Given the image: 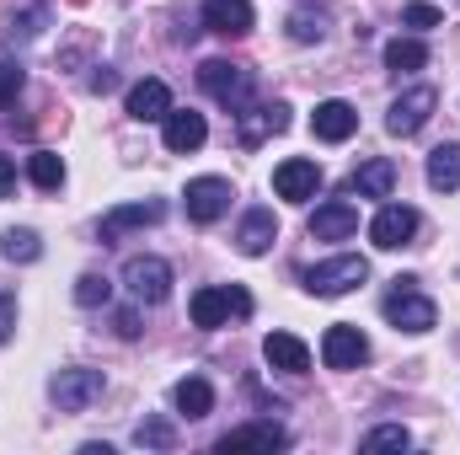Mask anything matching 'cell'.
Returning <instances> with one entry per match:
<instances>
[{"label": "cell", "mask_w": 460, "mask_h": 455, "mask_svg": "<svg viewBox=\"0 0 460 455\" xmlns=\"http://www.w3.org/2000/svg\"><path fill=\"white\" fill-rule=\"evenodd\" d=\"M429 183H434L439 193H456L460 188V145H439V150L429 156Z\"/></svg>", "instance_id": "cb8c5ba5"}, {"label": "cell", "mask_w": 460, "mask_h": 455, "mask_svg": "<svg viewBox=\"0 0 460 455\" xmlns=\"http://www.w3.org/2000/svg\"><path fill=\"white\" fill-rule=\"evenodd\" d=\"M262 359L273 370H284V375H305L311 370V348L295 338V333H268L262 338Z\"/></svg>", "instance_id": "e0dca14e"}, {"label": "cell", "mask_w": 460, "mask_h": 455, "mask_svg": "<svg viewBox=\"0 0 460 455\" xmlns=\"http://www.w3.org/2000/svg\"><path fill=\"white\" fill-rule=\"evenodd\" d=\"M434 108H439V92H434V86H412V92H402V97L391 103V113H385V129L407 139V134H418V129L434 118Z\"/></svg>", "instance_id": "ba28073f"}, {"label": "cell", "mask_w": 460, "mask_h": 455, "mask_svg": "<svg viewBox=\"0 0 460 455\" xmlns=\"http://www.w3.org/2000/svg\"><path fill=\"white\" fill-rule=\"evenodd\" d=\"M27 177H32L43 193H54V188H65V161H59L54 150H32V156H27Z\"/></svg>", "instance_id": "484cf974"}, {"label": "cell", "mask_w": 460, "mask_h": 455, "mask_svg": "<svg viewBox=\"0 0 460 455\" xmlns=\"http://www.w3.org/2000/svg\"><path fill=\"white\" fill-rule=\"evenodd\" d=\"M54 402H59V413H86L102 391H108V380H102V370H86V364H75V370H59L54 375Z\"/></svg>", "instance_id": "8992f818"}, {"label": "cell", "mask_w": 460, "mask_h": 455, "mask_svg": "<svg viewBox=\"0 0 460 455\" xmlns=\"http://www.w3.org/2000/svg\"><path fill=\"white\" fill-rule=\"evenodd\" d=\"M423 65H429V49H423L418 38H396V43H385V70L407 76V70H423Z\"/></svg>", "instance_id": "d4e9b609"}, {"label": "cell", "mask_w": 460, "mask_h": 455, "mask_svg": "<svg viewBox=\"0 0 460 455\" xmlns=\"http://www.w3.org/2000/svg\"><path fill=\"white\" fill-rule=\"evenodd\" d=\"M353 129H358V108H353V103H343V97L316 103V113H311V134H316V139L343 145V139H353Z\"/></svg>", "instance_id": "4fadbf2b"}, {"label": "cell", "mask_w": 460, "mask_h": 455, "mask_svg": "<svg viewBox=\"0 0 460 455\" xmlns=\"http://www.w3.org/2000/svg\"><path fill=\"white\" fill-rule=\"evenodd\" d=\"M402 22H407V27H418V32H429V27H439L445 16H439L434 5H407V11H402Z\"/></svg>", "instance_id": "836d02e7"}, {"label": "cell", "mask_w": 460, "mask_h": 455, "mask_svg": "<svg viewBox=\"0 0 460 455\" xmlns=\"http://www.w3.org/2000/svg\"><path fill=\"white\" fill-rule=\"evenodd\" d=\"M22 81H27V76H22V65H11V59H0V108L22 97Z\"/></svg>", "instance_id": "d6a6232c"}, {"label": "cell", "mask_w": 460, "mask_h": 455, "mask_svg": "<svg viewBox=\"0 0 460 455\" xmlns=\"http://www.w3.org/2000/svg\"><path fill=\"white\" fill-rule=\"evenodd\" d=\"M246 445H257V451H284L289 434H284L279 424H241V429H230L226 440H220V451H246Z\"/></svg>", "instance_id": "44dd1931"}, {"label": "cell", "mask_w": 460, "mask_h": 455, "mask_svg": "<svg viewBox=\"0 0 460 455\" xmlns=\"http://www.w3.org/2000/svg\"><path fill=\"white\" fill-rule=\"evenodd\" d=\"M38 27H43V11L32 5V11H22V16H11L5 43H11V49H16V43H32V38H38Z\"/></svg>", "instance_id": "4dcf8cb0"}, {"label": "cell", "mask_w": 460, "mask_h": 455, "mask_svg": "<svg viewBox=\"0 0 460 455\" xmlns=\"http://www.w3.org/2000/svg\"><path fill=\"white\" fill-rule=\"evenodd\" d=\"M322 32H327V11H311V5H305V11L289 16V38H295V43H316Z\"/></svg>", "instance_id": "f546056e"}, {"label": "cell", "mask_w": 460, "mask_h": 455, "mask_svg": "<svg viewBox=\"0 0 460 455\" xmlns=\"http://www.w3.org/2000/svg\"><path fill=\"white\" fill-rule=\"evenodd\" d=\"M273 241H279V220H273V210H246V220H241V230H235V246H241L246 257H262Z\"/></svg>", "instance_id": "d6986e66"}, {"label": "cell", "mask_w": 460, "mask_h": 455, "mask_svg": "<svg viewBox=\"0 0 460 455\" xmlns=\"http://www.w3.org/2000/svg\"><path fill=\"white\" fill-rule=\"evenodd\" d=\"M252 22H257L252 0H204V27L220 38H246Z\"/></svg>", "instance_id": "5bb4252c"}, {"label": "cell", "mask_w": 460, "mask_h": 455, "mask_svg": "<svg viewBox=\"0 0 460 455\" xmlns=\"http://www.w3.org/2000/svg\"><path fill=\"white\" fill-rule=\"evenodd\" d=\"M289 129V108L284 103H262V108H241L235 113V139L246 145V150H257L262 139H273V134H284Z\"/></svg>", "instance_id": "30bf717a"}, {"label": "cell", "mask_w": 460, "mask_h": 455, "mask_svg": "<svg viewBox=\"0 0 460 455\" xmlns=\"http://www.w3.org/2000/svg\"><path fill=\"white\" fill-rule=\"evenodd\" d=\"M188 311H193V327H226L230 317H252V295L246 290H235V284H209V290H199L193 300H188Z\"/></svg>", "instance_id": "7a4b0ae2"}, {"label": "cell", "mask_w": 460, "mask_h": 455, "mask_svg": "<svg viewBox=\"0 0 460 455\" xmlns=\"http://www.w3.org/2000/svg\"><path fill=\"white\" fill-rule=\"evenodd\" d=\"M230 199H235V188H230L226 177H193L188 193H182V210H188L193 226H215L230 210Z\"/></svg>", "instance_id": "52a82bcc"}, {"label": "cell", "mask_w": 460, "mask_h": 455, "mask_svg": "<svg viewBox=\"0 0 460 455\" xmlns=\"http://www.w3.org/2000/svg\"><path fill=\"white\" fill-rule=\"evenodd\" d=\"M177 413L182 418H209V407H215V391H209V380H199V375H188V380H177Z\"/></svg>", "instance_id": "603a6c76"}, {"label": "cell", "mask_w": 460, "mask_h": 455, "mask_svg": "<svg viewBox=\"0 0 460 455\" xmlns=\"http://www.w3.org/2000/svg\"><path fill=\"white\" fill-rule=\"evenodd\" d=\"M0 257H5V263H38V257H43L38 230H5V236H0Z\"/></svg>", "instance_id": "4316f807"}, {"label": "cell", "mask_w": 460, "mask_h": 455, "mask_svg": "<svg viewBox=\"0 0 460 455\" xmlns=\"http://www.w3.org/2000/svg\"><path fill=\"white\" fill-rule=\"evenodd\" d=\"M348 188H353L358 199H391V188H396V166H391V161H364V166L348 177Z\"/></svg>", "instance_id": "7402d4cb"}, {"label": "cell", "mask_w": 460, "mask_h": 455, "mask_svg": "<svg viewBox=\"0 0 460 455\" xmlns=\"http://www.w3.org/2000/svg\"><path fill=\"white\" fill-rule=\"evenodd\" d=\"M108 300H113V284H108L102 273H81V279H75V306L97 311V306H108Z\"/></svg>", "instance_id": "83f0119b"}, {"label": "cell", "mask_w": 460, "mask_h": 455, "mask_svg": "<svg viewBox=\"0 0 460 455\" xmlns=\"http://www.w3.org/2000/svg\"><path fill=\"white\" fill-rule=\"evenodd\" d=\"M358 445H364L369 455H375V451H407V445H412V434H407L402 424H380V429H369Z\"/></svg>", "instance_id": "f1b7e54d"}, {"label": "cell", "mask_w": 460, "mask_h": 455, "mask_svg": "<svg viewBox=\"0 0 460 455\" xmlns=\"http://www.w3.org/2000/svg\"><path fill=\"white\" fill-rule=\"evenodd\" d=\"M322 359H327V370H358V364L369 359V338H364L353 322H338V327H327V338H322Z\"/></svg>", "instance_id": "8fae6325"}, {"label": "cell", "mask_w": 460, "mask_h": 455, "mask_svg": "<svg viewBox=\"0 0 460 455\" xmlns=\"http://www.w3.org/2000/svg\"><path fill=\"white\" fill-rule=\"evenodd\" d=\"M353 230H358V210H353L348 199L316 204V215H311V236H316V241H348Z\"/></svg>", "instance_id": "2e32d148"}, {"label": "cell", "mask_w": 460, "mask_h": 455, "mask_svg": "<svg viewBox=\"0 0 460 455\" xmlns=\"http://www.w3.org/2000/svg\"><path fill=\"white\" fill-rule=\"evenodd\" d=\"M161 123H166V150H172V156H193V150L209 139V123H204V113H193V108H182V113L172 108Z\"/></svg>", "instance_id": "9a60e30c"}, {"label": "cell", "mask_w": 460, "mask_h": 455, "mask_svg": "<svg viewBox=\"0 0 460 455\" xmlns=\"http://www.w3.org/2000/svg\"><path fill=\"white\" fill-rule=\"evenodd\" d=\"M380 311H385V322H391L396 333H429V327L439 322L434 300H429V295H418V290H412V279H396V290L380 300Z\"/></svg>", "instance_id": "6da1fadb"}, {"label": "cell", "mask_w": 460, "mask_h": 455, "mask_svg": "<svg viewBox=\"0 0 460 455\" xmlns=\"http://www.w3.org/2000/svg\"><path fill=\"white\" fill-rule=\"evenodd\" d=\"M134 440H139V445H155V451H172V440H177V434H172V424H161V418H145Z\"/></svg>", "instance_id": "1f68e13d"}, {"label": "cell", "mask_w": 460, "mask_h": 455, "mask_svg": "<svg viewBox=\"0 0 460 455\" xmlns=\"http://www.w3.org/2000/svg\"><path fill=\"white\" fill-rule=\"evenodd\" d=\"M412 230H418V210H407V204H385V210L375 215V226H369V241H375L380 252H396V246L412 241Z\"/></svg>", "instance_id": "7c38bea8"}, {"label": "cell", "mask_w": 460, "mask_h": 455, "mask_svg": "<svg viewBox=\"0 0 460 455\" xmlns=\"http://www.w3.org/2000/svg\"><path fill=\"white\" fill-rule=\"evenodd\" d=\"M11 327H16V300H11V295L0 290V343L11 338Z\"/></svg>", "instance_id": "e575fe53"}, {"label": "cell", "mask_w": 460, "mask_h": 455, "mask_svg": "<svg viewBox=\"0 0 460 455\" xmlns=\"http://www.w3.org/2000/svg\"><path fill=\"white\" fill-rule=\"evenodd\" d=\"M92 92H113V70H97L92 76Z\"/></svg>", "instance_id": "74e56055"}, {"label": "cell", "mask_w": 460, "mask_h": 455, "mask_svg": "<svg viewBox=\"0 0 460 455\" xmlns=\"http://www.w3.org/2000/svg\"><path fill=\"white\" fill-rule=\"evenodd\" d=\"M123 284H128V295L139 306H161L172 295V263H161V257H128L123 263Z\"/></svg>", "instance_id": "5b68a950"}, {"label": "cell", "mask_w": 460, "mask_h": 455, "mask_svg": "<svg viewBox=\"0 0 460 455\" xmlns=\"http://www.w3.org/2000/svg\"><path fill=\"white\" fill-rule=\"evenodd\" d=\"M118 338H139V317L134 311H118Z\"/></svg>", "instance_id": "8d00e7d4"}, {"label": "cell", "mask_w": 460, "mask_h": 455, "mask_svg": "<svg viewBox=\"0 0 460 455\" xmlns=\"http://www.w3.org/2000/svg\"><path fill=\"white\" fill-rule=\"evenodd\" d=\"M199 86H204L215 103H226L230 113H241L246 97H252V70H246V65H230V59H204Z\"/></svg>", "instance_id": "3957f363"}, {"label": "cell", "mask_w": 460, "mask_h": 455, "mask_svg": "<svg viewBox=\"0 0 460 455\" xmlns=\"http://www.w3.org/2000/svg\"><path fill=\"white\" fill-rule=\"evenodd\" d=\"M172 113V92H166V81H139V86H128V118H139V123H161V118Z\"/></svg>", "instance_id": "ac0fdd59"}, {"label": "cell", "mask_w": 460, "mask_h": 455, "mask_svg": "<svg viewBox=\"0 0 460 455\" xmlns=\"http://www.w3.org/2000/svg\"><path fill=\"white\" fill-rule=\"evenodd\" d=\"M316 188H322V166H316V161L289 156V161H279V166H273V193H279V199L305 204V199H316Z\"/></svg>", "instance_id": "9c48e42d"}, {"label": "cell", "mask_w": 460, "mask_h": 455, "mask_svg": "<svg viewBox=\"0 0 460 455\" xmlns=\"http://www.w3.org/2000/svg\"><path fill=\"white\" fill-rule=\"evenodd\" d=\"M166 215V204H155V199H145V204H123L113 215H102V241H118L123 230H139V226H155Z\"/></svg>", "instance_id": "ffe728a7"}, {"label": "cell", "mask_w": 460, "mask_h": 455, "mask_svg": "<svg viewBox=\"0 0 460 455\" xmlns=\"http://www.w3.org/2000/svg\"><path fill=\"white\" fill-rule=\"evenodd\" d=\"M364 279H369V263H364V257H332V263L305 268V290L322 295V300H338L348 290H358Z\"/></svg>", "instance_id": "277c9868"}, {"label": "cell", "mask_w": 460, "mask_h": 455, "mask_svg": "<svg viewBox=\"0 0 460 455\" xmlns=\"http://www.w3.org/2000/svg\"><path fill=\"white\" fill-rule=\"evenodd\" d=\"M11 188H16V161H11V156H0V199H5Z\"/></svg>", "instance_id": "d590c367"}]
</instances>
